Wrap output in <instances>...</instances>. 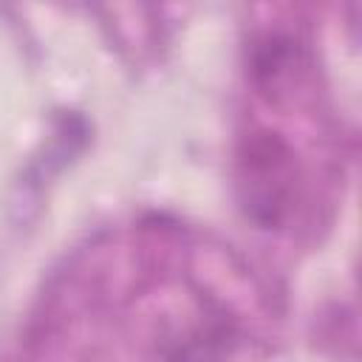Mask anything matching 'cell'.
I'll return each instance as SVG.
<instances>
[{
	"label": "cell",
	"instance_id": "obj_1",
	"mask_svg": "<svg viewBox=\"0 0 362 362\" xmlns=\"http://www.w3.org/2000/svg\"><path fill=\"white\" fill-rule=\"evenodd\" d=\"M288 150L277 139H260L249 147V189L252 204L263 209L266 221H274L286 206L291 189V161Z\"/></svg>",
	"mask_w": 362,
	"mask_h": 362
}]
</instances>
